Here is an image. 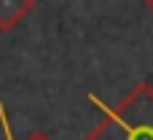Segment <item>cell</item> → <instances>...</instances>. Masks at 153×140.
Instances as JSON below:
<instances>
[{"label":"cell","instance_id":"obj_1","mask_svg":"<svg viewBox=\"0 0 153 140\" xmlns=\"http://www.w3.org/2000/svg\"><path fill=\"white\" fill-rule=\"evenodd\" d=\"M91 103L102 111V121L83 140H153V86L148 81L137 84L113 108L94 94Z\"/></svg>","mask_w":153,"mask_h":140},{"label":"cell","instance_id":"obj_2","mask_svg":"<svg viewBox=\"0 0 153 140\" xmlns=\"http://www.w3.org/2000/svg\"><path fill=\"white\" fill-rule=\"evenodd\" d=\"M35 0H0V30L8 32L13 30L30 11H32Z\"/></svg>","mask_w":153,"mask_h":140},{"label":"cell","instance_id":"obj_3","mask_svg":"<svg viewBox=\"0 0 153 140\" xmlns=\"http://www.w3.org/2000/svg\"><path fill=\"white\" fill-rule=\"evenodd\" d=\"M0 130H3V138H5V140H13L11 121H8V111H5V105H3V103H0Z\"/></svg>","mask_w":153,"mask_h":140},{"label":"cell","instance_id":"obj_4","mask_svg":"<svg viewBox=\"0 0 153 140\" xmlns=\"http://www.w3.org/2000/svg\"><path fill=\"white\" fill-rule=\"evenodd\" d=\"M27 140H51V138H48V135H43V132H38V130H35V132H30V135H27Z\"/></svg>","mask_w":153,"mask_h":140},{"label":"cell","instance_id":"obj_5","mask_svg":"<svg viewBox=\"0 0 153 140\" xmlns=\"http://www.w3.org/2000/svg\"><path fill=\"white\" fill-rule=\"evenodd\" d=\"M143 3H145V5H148V8L153 11V0H143Z\"/></svg>","mask_w":153,"mask_h":140}]
</instances>
